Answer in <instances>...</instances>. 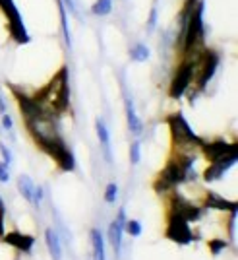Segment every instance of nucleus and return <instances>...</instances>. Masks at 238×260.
Masks as SVG:
<instances>
[{"instance_id": "a211bd4d", "label": "nucleus", "mask_w": 238, "mask_h": 260, "mask_svg": "<svg viewBox=\"0 0 238 260\" xmlns=\"http://www.w3.org/2000/svg\"><path fill=\"white\" fill-rule=\"evenodd\" d=\"M124 228H126V231L130 233L132 237H138V235H141V223H140V221H136V219L126 221V223H124Z\"/></svg>"}, {"instance_id": "423d86ee", "label": "nucleus", "mask_w": 238, "mask_h": 260, "mask_svg": "<svg viewBox=\"0 0 238 260\" xmlns=\"http://www.w3.org/2000/svg\"><path fill=\"white\" fill-rule=\"evenodd\" d=\"M204 148H206L207 155L211 157V161H221V159H228V157H238L236 146H234V144L213 142V144H207Z\"/></svg>"}, {"instance_id": "0eeeda50", "label": "nucleus", "mask_w": 238, "mask_h": 260, "mask_svg": "<svg viewBox=\"0 0 238 260\" xmlns=\"http://www.w3.org/2000/svg\"><path fill=\"white\" fill-rule=\"evenodd\" d=\"M124 223H126V214H124V210H120L118 217H116V219L110 223V228H108V241H110L112 250H114L116 256L120 254V249H122V231H124Z\"/></svg>"}, {"instance_id": "ddd939ff", "label": "nucleus", "mask_w": 238, "mask_h": 260, "mask_svg": "<svg viewBox=\"0 0 238 260\" xmlns=\"http://www.w3.org/2000/svg\"><path fill=\"white\" fill-rule=\"evenodd\" d=\"M18 188H20V192H22L29 202L33 200V190H35V184H33V181L29 179V177H20V181H18Z\"/></svg>"}, {"instance_id": "2eb2a0df", "label": "nucleus", "mask_w": 238, "mask_h": 260, "mask_svg": "<svg viewBox=\"0 0 238 260\" xmlns=\"http://www.w3.org/2000/svg\"><path fill=\"white\" fill-rule=\"evenodd\" d=\"M91 10H93L95 16H107L112 10V0H97Z\"/></svg>"}, {"instance_id": "dca6fc26", "label": "nucleus", "mask_w": 238, "mask_h": 260, "mask_svg": "<svg viewBox=\"0 0 238 260\" xmlns=\"http://www.w3.org/2000/svg\"><path fill=\"white\" fill-rule=\"evenodd\" d=\"M132 58H134L136 62H143V60H147V58H149V49L141 43L134 45V49H132Z\"/></svg>"}, {"instance_id": "9d476101", "label": "nucleus", "mask_w": 238, "mask_h": 260, "mask_svg": "<svg viewBox=\"0 0 238 260\" xmlns=\"http://www.w3.org/2000/svg\"><path fill=\"white\" fill-rule=\"evenodd\" d=\"M95 128H97V136H99V140H101V146H103V150H105V157H107L108 163H112V153H110V136H108L107 124L99 119L97 124H95Z\"/></svg>"}, {"instance_id": "393cba45", "label": "nucleus", "mask_w": 238, "mask_h": 260, "mask_svg": "<svg viewBox=\"0 0 238 260\" xmlns=\"http://www.w3.org/2000/svg\"><path fill=\"white\" fill-rule=\"evenodd\" d=\"M2 124H4V128L8 130V132H10V130H12V119H10V117H8V115H6V113L2 115Z\"/></svg>"}, {"instance_id": "9b49d317", "label": "nucleus", "mask_w": 238, "mask_h": 260, "mask_svg": "<svg viewBox=\"0 0 238 260\" xmlns=\"http://www.w3.org/2000/svg\"><path fill=\"white\" fill-rule=\"evenodd\" d=\"M91 243H93V256L95 260H107V254H105V241H103V235L99 229H93L91 231Z\"/></svg>"}, {"instance_id": "f3484780", "label": "nucleus", "mask_w": 238, "mask_h": 260, "mask_svg": "<svg viewBox=\"0 0 238 260\" xmlns=\"http://www.w3.org/2000/svg\"><path fill=\"white\" fill-rule=\"evenodd\" d=\"M58 6H60V23H62V35H64L66 45L70 47V45H72V39H70V29H68V20H66V10H64V6H62V2H58Z\"/></svg>"}, {"instance_id": "f03ea898", "label": "nucleus", "mask_w": 238, "mask_h": 260, "mask_svg": "<svg viewBox=\"0 0 238 260\" xmlns=\"http://www.w3.org/2000/svg\"><path fill=\"white\" fill-rule=\"evenodd\" d=\"M27 122V128L33 134V138L43 146V150H51L53 146H56L60 140V134H58V128H56V122H54V117L49 115V113H37L33 117H27L25 119Z\"/></svg>"}, {"instance_id": "412c9836", "label": "nucleus", "mask_w": 238, "mask_h": 260, "mask_svg": "<svg viewBox=\"0 0 238 260\" xmlns=\"http://www.w3.org/2000/svg\"><path fill=\"white\" fill-rule=\"evenodd\" d=\"M155 25H157V6H153L151 16H149V22H147V29L153 31V29H155Z\"/></svg>"}, {"instance_id": "f8f14e48", "label": "nucleus", "mask_w": 238, "mask_h": 260, "mask_svg": "<svg viewBox=\"0 0 238 260\" xmlns=\"http://www.w3.org/2000/svg\"><path fill=\"white\" fill-rule=\"evenodd\" d=\"M6 241H8L10 245H14V247H18L20 250H25V252L31 249V245H33L31 237H27V235H20V233H10V235L6 237Z\"/></svg>"}, {"instance_id": "20e7f679", "label": "nucleus", "mask_w": 238, "mask_h": 260, "mask_svg": "<svg viewBox=\"0 0 238 260\" xmlns=\"http://www.w3.org/2000/svg\"><path fill=\"white\" fill-rule=\"evenodd\" d=\"M0 8L4 10V14H6L8 20H10L12 37H14L18 43H27V41H29V35H27V29H25L22 18H20V12L16 10L14 2H12V0H0Z\"/></svg>"}, {"instance_id": "bb28decb", "label": "nucleus", "mask_w": 238, "mask_h": 260, "mask_svg": "<svg viewBox=\"0 0 238 260\" xmlns=\"http://www.w3.org/2000/svg\"><path fill=\"white\" fill-rule=\"evenodd\" d=\"M0 113H2V115L6 113V103H4V99H2V95H0Z\"/></svg>"}, {"instance_id": "6ab92c4d", "label": "nucleus", "mask_w": 238, "mask_h": 260, "mask_svg": "<svg viewBox=\"0 0 238 260\" xmlns=\"http://www.w3.org/2000/svg\"><path fill=\"white\" fill-rule=\"evenodd\" d=\"M140 157H141V148H140V142H134L130 148V159L132 163L136 165V163H140Z\"/></svg>"}, {"instance_id": "7ed1b4c3", "label": "nucleus", "mask_w": 238, "mask_h": 260, "mask_svg": "<svg viewBox=\"0 0 238 260\" xmlns=\"http://www.w3.org/2000/svg\"><path fill=\"white\" fill-rule=\"evenodd\" d=\"M200 60V58H197ZM197 60H184L176 76L173 78V84H171V95L173 98H182L186 93V89L194 84V74H195V62Z\"/></svg>"}, {"instance_id": "a878e982", "label": "nucleus", "mask_w": 238, "mask_h": 260, "mask_svg": "<svg viewBox=\"0 0 238 260\" xmlns=\"http://www.w3.org/2000/svg\"><path fill=\"white\" fill-rule=\"evenodd\" d=\"M66 2V6L72 10V14H80V10H77V4H76V0H64Z\"/></svg>"}, {"instance_id": "4468645a", "label": "nucleus", "mask_w": 238, "mask_h": 260, "mask_svg": "<svg viewBox=\"0 0 238 260\" xmlns=\"http://www.w3.org/2000/svg\"><path fill=\"white\" fill-rule=\"evenodd\" d=\"M209 204H211V208H219V210H232V212H236V204H234V202H227V200L219 198L217 194H209Z\"/></svg>"}, {"instance_id": "4be33fe9", "label": "nucleus", "mask_w": 238, "mask_h": 260, "mask_svg": "<svg viewBox=\"0 0 238 260\" xmlns=\"http://www.w3.org/2000/svg\"><path fill=\"white\" fill-rule=\"evenodd\" d=\"M0 152H2V157H4V163H6V165H10V163H12V153L8 152V148H6L4 144H0Z\"/></svg>"}, {"instance_id": "aec40b11", "label": "nucleus", "mask_w": 238, "mask_h": 260, "mask_svg": "<svg viewBox=\"0 0 238 260\" xmlns=\"http://www.w3.org/2000/svg\"><path fill=\"white\" fill-rule=\"evenodd\" d=\"M116 190H118V188H116V184H114V183L108 184V186H107V192H105V200L112 204V202L116 200Z\"/></svg>"}, {"instance_id": "6e6552de", "label": "nucleus", "mask_w": 238, "mask_h": 260, "mask_svg": "<svg viewBox=\"0 0 238 260\" xmlns=\"http://www.w3.org/2000/svg\"><path fill=\"white\" fill-rule=\"evenodd\" d=\"M45 241H47V247H49V250H51V256H53L54 260L62 258V245H60V235H58V231L47 229Z\"/></svg>"}, {"instance_id": "39448f33", "label": "nucleus", "mask_w": 238, "mask_h": 260, "mask_svg": "<svg viewBox=\"0 0 238 260\" xmlns=\"http://www.w3.org/2000/svg\"><path fill=\"white\" fill-rule=\"evenodd\" d=\"M167 235L176 241V243H190L192 241V231H190V225L184 217L173 214L171 216V221H169V231Z\"/></svg>"}, {"instance_id": "f257e3e1", "label": "nucleus", "mask_w": 238, "mask_h": 260, "mask_svg": "<svg viewBox=\"0 0 238 260\" xmlns=\"http://www.w3.org/2000/svg\"><path fill=\"white\" fill-rule=\"evenodd\" d=\"M35 99L45 113H49L53 117L56 113L64 111L68 107V74H66V70H62L58 76L53 78V82Z\"/></svg>"}, {"instance_id": "1a4fd4ad", "label": "nucleus", "mask_w": 238, "mask_h": 260, "mask_svg": "<svg viewBox=\"0 0 238 260\" xmlns=\"http://www.w3.org/2000/svg\"><path fill=\"white\" fill-rule=\"evenodd\" d=\"M126 119H128V128H130L132 134L140 136L143 126H141V120L136 113V109H134V103H132L130 98H126Z\"/></svg>"}, {"instance_id": "b1692460", "label": "nucleus", "mask_w": 238, "mask_h": 260, "mask_svg": "<svg viewBox=\"0 0 238 260\" xmlns=\"http://www.w3.org/2000/svg\"><path fill=\"white\" fill-rule=\"evenodd\" d=\"M6 181H8V165L0 163V183H6Z\"/></svg>"}, {"instance_id": "5701e85b", "label": "nucleus", "mask_w": 238, "mask_h": 260, "mask_svg": "<svg viewBox=\"0 0 238 260\" xmlns=\"http://www.w3.org/2000/svg\"><path fill=\"white\" fill-rule=\"evenodd\" d=\"M225 247H227V243H225V241H211V249H213L215 254H219L221 249H225Z\"/></svg>"}]
</instances>
